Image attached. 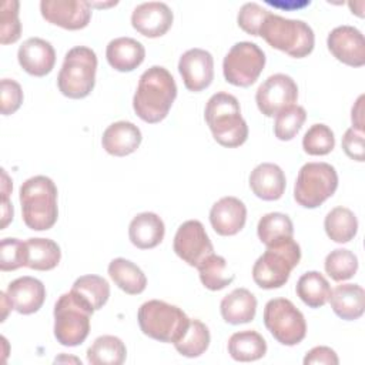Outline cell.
<instances>
[{
	"mask_svg": "<svg viewBox=\"0 0 365 365\" xmlns=\"http://www.w3.org/2000/svg\"><path fill=\"white\" fill-rule=\"evenodd\" d=\"M175 97L177 84L171 73L161 66H153L138 80L133 108L143 121L155 124L167 117Z\"/></svg>",
	"mask_w": 365,
	"mask_h": 365,
	"instance_id": "cell-1",
	"label": "cell"
},
{
	"mask_svg": "<svg viewBox=\"0 0 365 365\" xmlns=\"http://www.w3.org/2000/svg\"><path fill=\"white\" fill-rule=\"evenodd\" d=\"M205 121L212 137L222 147L234 148L242 145L248 138V125L241 115L238 100L225 91L210 97L204 111Z\"/></svg>",
	"mask_w": 365,
	"mask_h": 365,
	"instance_id": "cell-2",
	"label": "cell"
},
{
	"mask_svg": "<svg viewBox=\"0 0 365 365\" xmlns=\"http://www.w3.org/2000/svg\"><path fill=\"white\" fill-rule=\"evenodd\" d=\"M20 205L24 224L34 231L50 230L58 217L57 187L46 175H34L20 187Z\"/></svg>",
	"mask_w": 365,
	"mask_h": 365,
	"instance_id": "cell-3",
	"label": "cell"
},
{
	"mask_svg": "<svg viewBox=\"0 0 365 365\" xmlns=\"http://www.w3.org/2000/svg\"><path fill=\"white\" fill-rule=\"evenodd\" d=\"M259 36L274 48L291 57L302 58L314 50L315 36L311 26L302 20L285 19L269 13L261 29Z\"/></svg>",
	"mask_w": 365,
	"mask_h": 365,
	"instance_id": "cell-4",
	"label": "cell"
},
{
	"mask_svg": "<svg viewBox=\"0 0 365 365\" xmlns=\"http://www.w3.org/2000/svg\"><path fill=\"white\" fill-rule=\"evenodd\" d=\"M140 329L144 335L160 342H177L190 325V318L177 305L150 299L137 312Z\"/></svg>",
	"mask_w": 365,
	"mask_h": 365,
	"instance_id": "cell-5",
	"label": "cell"
},
{
	"mask_svg": "<svg viewBox=\"0 0 365 365\" xmlns=\"http://www.w3.org/2000/svg\"><path fill=\"white\" fill-rule=\"evenodd\" d=\"M301 248L294 238L267 247L252 267V279L262 289L281 288L299 264Z\"/></svg>",
	"mask_w": 365,
	"mask_h": 365,
	"instance_id": "cell-6",
	"label": "cell"
},
{
	"mask_svg": "<svg viewBox=\"0 0 365 365\" xmlns=\"http://www.w3.org/2000/svg\"><path fill=\"white\" fill-rule=\"evenodd\" d=\"M96 70L97 56L94 50L86 46L70 48L58 71V90L68 98L87 97L96 84Z\"/></svg>",
	"mask_w": 365,
	"mask_h": 365,
	"instance_id": "cell-7",
	"label": "cell"
},
{
	"mask_svg": "<svg viewBox=\"0 0 365 365\" xmlns=\"http://www.w3.org/2000/svg\"><path fill=\"white\" fill-rule=\"evenodd\" d=\"M94 311L71 291L63 294L54 305V336L64 346H77L90 332Z\"/></svg>",
	"mask_w": 365,
	"mask_h": 365,
	"instance_id": "cell-8",
	"label": "cell"
},
{
	"mask_svg": "<svg viewBox=\"0 0 365 365\" xmlns=\"http://www.w3.org/2000/svg\"><path fill=\"white\" fill-rule=\"evenodd\" d=\"M338 188L336 170L328 163H307L297 175L294 198L304 208H317Z\"/></svg>",
	"mask_w": 365,
	"mask_h": 365,
	"instance_id": "cell-9",
	"label": "cell"
},
{
	"mask_svg": "<svg viewBox=\"0 0 365 365\" xmlns=\"http://www.w3.org/2000/svg\"><path fill=\"white\" fill-rule=\"evenodd\" d=\"M264 324L271 335L287 346L299 344L307 335L302 312L287 298H274L265 304Z\"/></svg>",
	"mask_w": 365,
	"mask_h": 365,
	"instance_id": "cell-10",
	"label": "cell"
},
{
	"mask_svg": "<svg viewBox=\"0 0 365 365\" xmlns=\"http://www.w3.org/2000/svg\"><path fill=\"white\" fill-rule=\"evenodd\" d=\"M265 66L264 51L251 41H238L225 54L222 73L225 81L237 87H250L257 81Z\"/></svg>",
	"mask_w": 365,
	"mask_h": 365,
	"instance_id": "cell-11",
	"label": "cell"
},
{
	"mask_svg": "<svg viewBox=\"0 0 365 365\" xmlns=\"http://www.w3.org/2000/svg\"><path fill=\"white\" fill-rule=\"evenodd\" d=\"M298 98V86L292 77L277 73L269 76L255 93L258 110L265 117H274L281 110L292 106Z\"/></svg>",
	"mask_w": 365,
	"mask_h": 365,
	"instance_id": "cell-12",
	"label": "cell"
},
{
	"mask_svg": "<svg viewBox=\"0 0 365 365\" xmlns=\"http://www.w3.org/2000/svg\"><path fill=\"white\" fill-rule=\"evenodd\" d=\"M174 251L188 265L198 267L207 257L214 254L212 242L198 220L182 222L174 235Z\"/></svg>",
	"mask_w": 365,
	"mask_h": 365,
	"instance_id": "cell-13",
	"label": "cell"
},
{
	"mask_svg": "<svg viewBox=\"0 0 365 365\" xmlns=\"http://www.w3.org/2000/svg\"><path fill=\"white\" fill-rule=\"evenodd\" d=\"M90 3L86 0H41L40 11L46 21L66 30L84 29L91 19Z\"/></svg>",
	"mask_w": 365,
	"mask_h": 365,
	"instance_id": "cell-14",
	"label": "cell"
},
{
	"mask_svg": "<svg viewBox=\"0 0 365 365\" xmlns=\"http://www.w3.org/2000/svg\"><path fill=\"white\" fill-rule=\"evenodd\" d=\"M327 46L331 54L341 63L351 67L365 64L364 34L354 26H338L328 34Z\"/></svg>",
	"mask_w": 365,
	"mask_h": 365,
	"instance_id": "cell-15",
	"label": "cell"
},
{
	"mask_svg": "<svg viewBox=\"0 0 365 365\" xmlns=\"http://www.w3.org/2000/svg\"><path fill=\"white\" fill-rule=\"evenodd\" d=\"M178 71L184 86L190 91L207 88L214 78V58L204 48H190L180 57Z\"/></svg>",
	"mask_w": 365,
	"mask_h": 365,
	"instance_id": "cell-16",
	"label": "cell"
},
{
	"mask_svg": "<svg viewBox=\"0 0 365 365\" xmlns=\"http://www.w3.org/2000/svg\"><path fill=\"white\" fill-rule=\"evenodd\" d=\"M174 20L171 9L163 1H145L131 13L133 27L143 36L155 38L164 36Z\"/></svg>",
	"mask_w": 365,
	"mask_h": 365,
	"instance_id": "cell-17",
	"label": "cell"
},
{
	"mask_svg": "<svg viewBox=\"0 0 365 365\" xmlns=\"http://www.w3.org/2000/svg\"><path fill=\"white\" fill-rule=\"evenodd\" d=\"M247 221V207L237 197H222L210 210V222L220 235L238 234Z\"/></svg>",
	"mask_w": 365,
	"mask_h": 365,
	"instance_id": "cell-18",
	"label": "cell"
},
{
	"mask_svg": "<svg viewBox=\"0 0 365 365\" xmlns=\"http://www.w3.org/2000/svg\"><path fill=\"white\" fill-rule=\"evenodd\" d=\"M17 60L26 73L43 77L53 70L56 51L50 41L40 37H30L19 47Z\"/></svg>",
	"mask_w": 365,
	"mask_h": 365,
	"instance_id": "cell-19",
	"label": "cell"
},
{
	"mask_svg": "<svg viewBox=\"0 0 365 365\" xmlns=\"http://www.w3.org/2000/svg\"><path fill=\"white\" fill-rule=\"evenodd\" d=\"M13 309L19 314L30 315L37 312L46 299V287L34 277H20L11 281L6 291Z\"/></svg>",
	"mask_w": 365,
	"mask_h": 365,
	"instance_id": "cell-20",
	"label": "cell"
},
{
	"mask_svg": "<svg viewBox=\"0 0 365 365\" xmlns=\"http://www.w3.org/2000/svg\"><path fill=\"white\" fill-rule=\"evenodd\" d=\"M287 180L282 168L274 163H261L250 174L252 192L264 201L279 200L285 191Z\"/></svg>",
	"mask_w": 365,
	"mask_h": 365,
	"instance_id": "cell-21",
	"label": "cell"
},
{
	"mask_svg": "<svg viewBox=\"0 0 365 365\" xmlns=\"http://www.w3.org/2000/svg\"><path fill=\"white\" fill-rule=\"evenodd\" d=\"M140 128L131 121H115L110 124L101 137L103 148L115 157H124L134 153L141 144Z\"/></svg>",
	"mask_w": 365,
	"mask_h": 365,
	"instance_id": "cell-22",
	"label": "cell"
},
{
	"mask_svg": "<svg viewBox=\"0 0 365 365\" xmlns=\"http://www.w3.org/2000/svg\"><path fill=\"white\" fill-rule=\"evenodd\" d=\"M106 57L117 71H133L145 57L144 46L133 37H117L107 44Z\"/></svg>",
	"mask_w": 365,
	"mask_h": 365,
	"instance_id": "cell-23",
	"label": "cell"
},
{
	"mask_svg": "<svg viewBox=\"0 0 365 365\" xmlns=\"http://www.w3.org/2000/svg\"><path fill=\"white\" fill-rule=\"evenodd\" d=\"M165 234L163 220L155 212H140L128 225V237L134 247L150 250L157 247Z\"/></svg>",
	"mask_w": 365,
	"mask_h": 365,
	"instance_id": "cell-24",
	"label": "cell"
},
{
	"mask_svg": "<svg viewBox=\"0 0 365 365\" xmlns=\"http://www.w3.org/2000/svg\"><path fill=\"white\" fill-rule=\"evenodd\" d=\"M332 311L345 321L362 317L365 309V291L358 284L336 285L328 298Z\"/></svg>",
	"mask_w": 365,
	"mask_h": 365,
	"instance_id": "cell-25",
	"label": "cell"
},
{
	"mask_svg": "<svg viewBox=\"0 0 365 365\" xmlns=\"http://www.w3.org/2000/svg\"><path fill=\"white\" fill-rule=\"evenodd\" d=\"M221 317L231 325L251 322L257 312V298L247 288H235L221 299Z\"/></svg>",
	"mask_w": 365,
	"mask_h": 365,
	"instance_id": "cell-26",
	"label": "cell"
},
{
	"mask_svg": "<svg viewBox=\"0 0 365 365\" xmlns=\"http://www.w3.org/2000/svg\"><path fill=\"white\" fill-rule=\"evenodd\" d=\"M108 275L114 284L125 294H141L147 287L145 274L133 261L125 258H114L108 264Z\"/></svg>",
	"mask_w": 365,
	"mask_h": 365,
	"instance_id": "cell-27",
	"label": "cell"
},
{
	"mask_svg": "<svg viewBox=\"0 0 365 365\" xmlns=\"http://www.w3.org/2000/svg\"><path fill=\"white\" fill-rule=\"evenodd\" d=\"M228 354L240 362H251L267 354V342L261 334L254 329L235 332L228 339Z\"/></svg>",
	"mask_w": 365,
	"mask_h": 365,
	"instance_id": "cell-28",
	"label": "cell"
},
{
	"mask_svg": "<svg viewBox=\"0 0 365 365\" xmlns=\"http://www.w3.org/2000/svg\"><path fill=\"white\" fill-rule=\"evenodd\" d=\"M26 267L36 271L53 269L61 258L58 244L50 238H29L26 241Z\"/></svg>",
	"mask_w": 365,
	"mask_h": 365,
	"instance_id": "cell-29",
	"label": "cell"
},
{
	"mask_svg": "<svg viewBox=\"0 0 365 365\" xmlns=\"http://www.w3.org/2000/svg\"><path fill=\"white\" fill-rule=\"evenodd\" d=\"M299 299L309 308H319L328 302L331 287L328 279L318 271L304 272L295 287Z\"/></svg>",
	"mask_w": 365,
	"mask_h": 365,
	"instance_id": "cell-30",
	"label": "cell"
},
{
	"mask_svg": "<svg viewBox=\"0 0 365 365\" xmlns=\"http://www.w3.org/2000/svg\"><path fill=\"white\" fill-rule=\"evenodd\" d=\"M124 342L114 335H101L87 349V361L91 365H121L125 361Z\"/></svg>",
	"mask_w": 365,
	"mask_h": 365,
	"instance_id": "cell-31",
	"label": "cell"
},
{
	"mask_svg": "<svg viewBox=\"0 0 365 365\" xmlns=\"http://www.w3.org/2000/svg\"><path fill=\"white\" fill-rule=\"evenodd\" d=\"M324 228L327 235L334 242L345 244L356 235L358 220L349 208L339 205L327 214L324 220Z\"/></svg>",
	"mask_w": 365,
	"mask_h": 365,
	"instance_id": "cell-32",
	"label": "cell"
},
{
	"mask_svg": "<svg viewBox=\"0 0 365 365\" xmlns=\"http://www.w3.org/2000/svg\"><path fill=\"white\" fill-rule=\"evenodd\" d=\"M84 304H87L93 311H97L106 305L110 297V285L108 282L100 275H83L78 277L71 289Z\"/></svg>",
	"mask_w": 365,
	"mask_h": 365,
	"instance_id": "cell-33",
	"label": "cell"
},
{
	"mask_svg": "<svg viewBox=\"0 0 365 365\" xmlns=\"http://www.w3.org/2000/svg\"><path fill=\"white\" fill-rule=\"evenodd\" d=\"M259 241L267 245H275L294 235V225L291 218L282 212H268L262 215L257 225Z\"/></svg>",
	"mask_w": 365,
	"mask_h": 365,
	"instance_id": "cell-34",
	"label": "cell"
},
{
	"mask_svg": "<svg viewBox=\"0 0 365 365\" xmlns=\"http://www.w3.org/2000/svg\"><path fill=\"white\" fill-rule=\"evenodd\" d=\"M197 269L202 285L211 291H220L234 281V274L228 271L225 258L217 254L207 257Z\"/></svg>",
	"mask_w": 365,
	"mask_h": 365,
	"instance_id": "cell-35",
	"label": "cell"
},
{
	"mask_svg": "<svg viewBox=\"0 0 365 365\" xmlns=\"http://www.w3.org/2000/svg\"><path fill=\"white\" fill-rule=\"evenodd\" d=\"M210 339L211 338L208 327L200 319L190 318V325L187 331L177 342H174V346L182 356L197 358L207 351Z\"/></svg>",
	"mask_w": 365,
	"mask_h": 365,
	"instance_id": "cell-36",
	"label": "cell"
},
{
	"mask_svg": "<svg viewBox=\"0 0 365 365\" xmlns=\"http://www.w3.org/2000/svg\"><path fill=\"white\" fill-rule=\"evenodd\" d=\"M325 272L336 282L346 281L356 274L358 258L346 248H336L331 251L324 262Z\"/></svg>",
	"mask_w": 365,
	"mask_h": 365,
	"instance_id": "cell-37",
	"label": "cell"
},
{
	"mask_svg": "<svg viewBox=\"0 0 365 365\" xmlns=\"http://www.w3.org/2000/svg\"><path fill=\"white\" fill-rule=\"evenodd\" d=\"M305 118H307V113L304 107L297 104L285 107L275 115V123H274L275 137L281 141L292 140L301 130L302 124L305 123Z\"/></svg>",
	"mask_w": 365,
	"mask_h": 365,
	"instance_id": "cell-38",
	"label": "cell"
},
{
	"mask_svg": "<svg viewBox=\"0 0 365 365\" xmlns=\"http://www.w3.org/2000/svg\"><path fill=\"white\" fill-rule=\"evenodd\" d=\"M335 147L332 130L322 123L312 124L302 137V148L309 155L329 154Z\"/></svg>",
	"mask_w": 365,
	"mask_h": 365,
	"instance_id": "cell-39",
	"label": "cell"
},
{
	"mask_svg": "<svg viewBox=\"0 0 365 365\" xmlns=\"http://www.w3.org/2000/svg\"><path fill=\"white\" fill-rule=\"evenodd\" d=\"M19 1L6 0L1 4L0 13V43H16L21 34V23L19 20Z\"/></svg>",
	"mask_w": 365,
	"mask_h": 365,
	"instance_id": "cell-40",
	"label": "cell"
},
{
	"mask_svg": "<svg viewBox=\"0 0 365 365\" xmlns=\"http://www.w3.org/2000/svg\"><path fill=\"white\" fill-rule=\"evenodd\" d=\"M26 241L19 238H3L0 242V269L14 271L26 267Z\"/></svg>",
	"mask_w": 365,
	"mask_h": 365,
	"instance_id": "cell-41",
	"label": "cell"
},
{
	"mask_svg": "<svg viewBox=\"0 0 365 365\" xmlns=\"http://www.w3.org/2000/svg\"><path fill=\"white\" fill-rule=\"evenodd\" d=\"M269 13H271L269 10L259 6L258 3L250 1L241 6L237 16V21H238V26L245 33L251 36H259V29Z\"/></svg>",
	"mask_w": 365,
	"mask_h": 365,
	"instance_id": "cell-42",
	"label": "cell"
},
{
	"mask_svg": "<svg viewBox=\"0 0 365 365\" xmlns=\"http://www.w3.org/2000/svg\"><path fill=\"white\" fill-rule=\"evenodd\" d=\"M0 101L1 114L10 115L16 113L23 103V90L20 84L10 78H3L0 83Z\"/></svg>",
	"mask_w": 365,
	"mask_h": 365,
	"instance_id": "cell-43",
	"label": "cell"
},
{
	"mask_svg": "<svg viewBox=\"0 0 365 365\" xmlns=\"http://www.w3.org/2000/svg\"><path fill=\"white\" fill-rule=\"evenodd\" d=\"M342 148L345 154L359 163L365 161L364 150V131H359L354 127H349L342 137Z\"/></svg>",
	"mask_w": 365,
	"mask_h": 365,
	"instance_id": "cell-44",
	"label": "cell"
},
{
	"mask_svg": "<svg viewBox=\"0 0 365 365\" xmlns=\"http://www.w3.org/2000/svg\"><path fill=\"white\" fill-rule=\"evenodd\" d=\"M339 359L338 355L334 349L329 346H315L311 351L307 352L304 358L305 365H312V364H325V365H338Z\"/></svg>",
	"mask_w": 365,
	"mask_h": 365,
	"instance_id": "cell-45",
	"label": "cell"
},
{
	"mask_svg": "<svg viewBox=\"0 0 365 365\" xmlns=\"http://www.w3.org/2000/svg\"><path fill=\"white\" fill-rule=\"evenodd\" d=\"M364 96H359L358 100L355 101V106L352 107V111H351V118H352V127L359 130V131H364Z\"/></svg>",
	"mask_w": 365,
	"mask_h": 365,
	"instance_id": "cell-46",
	"label": "cell"
},
{
	"mask_svg": "<svg viewBox=\"0 0 365 365\" xmlns=\"http://www.w3.org/2000/svg\"><path fill=\"white\" fill-rule=\"evenodd\" d=\"M13 220V205L9 201V197H1V230Z\"/></svg>",
	"mask_w": 365,
	"mask_h": 365,
	"instance_id": "cell-47",
	"label": "cell"
},
{
	"mask_svg": "<svg viewBox=\"0 0 365 365\" xmlns=\"http://www.w3.org/2000/svg\"><path fill=\"white\" fill-rule=\"evenodd\" d=\"M0 301H1V322L7 318V314H9V311L10 309H13V305H11V302H10V299H9V297H7V294L4 292V291H1L0 292Z\"/></svg>",
	"mask_w": 365,
	"mask_h": 365,
	"instance_id": "cell-48",
	"label": "cell"
},
{
	"mask_svg": "<svg viewBox=\"0 0 365 365\" xmlns=\"http://www.w3.org/2000/svg\"><path fill=\"white\" fill-rule=\"evenodd\" d=\"M10 192H11V181L6 170H1V197H9Z\"/></svg>",
	"mask_w": 365,
	"mask_h": 365,
	"instance_id": "cell-49",
	"label": "cell"
}]
</instances>
